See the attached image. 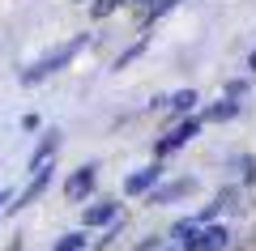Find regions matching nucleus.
Here are the masks:
<instances>
[{
	"label": "nucleus",
	"mask_w": 256,
	"mask_h": 251,
	"mask_svg": "<svg viewBox=\"0 0 256 251\" xmlns=\"http://www.w3.org/2000/svg\"><path fill=\"white\" fill-rule=\"evenodd\" d=\"M90 188H94V166H82V171H77L73 179L64 183V192H68V200H82V196H86Z\"/></svg>",
	"instance_id": "obj_4"
},
{
	"label": "nucleus",
	"mask_w": 256,
	"mask_h": 251,
	"mask_svg": "<svg viewBox=\"0 0 256 251\" xmlns=\"http://www.w3.org/2000/svg\"><path fill=\"white\" fill-rule=\"evenodd\" d=\"M111 217H116V205H111V200H102V205H94L90 213H86V226H107Z\"/></svg>",
	"instance_id": "obj_7"
},
{
	"label": "nucleus",
	"mask_w": 256,
	"mask_h": 251,
	"mask_svg": "<svg viewBox=\"0 0 256 251\" xmlns=\"http://www.w3.org/2000/svg\"><path fill=\"white\" fill-rule=\"evenodd\" d=\"M47 179H52V171H38V175H34V183H30V188H26V192L18 196V209H22V205H30V200H34L38 192L47 188Z\"/></svg>",
	"instance_id": "obj_8"
},
{
	"label": "nucleus",
	"mask_w": 256,
	"mask_h": 251,
	"mask_svg": "<svg viewBox=\"0 0 256 251\" xmlns=\"http://www.w3.org/2000/svg\"><path fill=\"white\" fill-rule=\"evenodd\" d=\"M226 243H230V234L222 230V226H210L205 234H196V239L188 243V251H222Z\"/></svg>",
	"instance_id": "obj_2"
},
{
	"label": "nucleus",
	"mask_w": 256,
	"mask_h": 251,
	"mask_svg": "<svg viewBox=\"0 0 256 251\" xmlns=\"http://www.w3.org/2000/svg\"><path fill=\"white\" fill-rule=\"evenodd\" d=\"M52 149H56V132L47 136L43 145H38V153H34V158H30V166H34V171H43V158H47V153H52Z\"/></svg>",
	"instance_id": "obj_11"
},
{
	"label": "nucleus",
	"mask_w": 256,
	"mask_h": 251,
	"mask_svg": "<svg viewBox=\"0 0 256 251\" xmlns=\"http://www.w3.org/2000/svg\"><path fill=\"white\" fill-rule=\"evenodd\" d=\"M192 102H196V94H192V90H180V94L171 98V111H188Z\"/></svg>",
	"instance_id": "obj_12"
},
{
	"label": "nucleus",
	"mask_w": 256,
	"mask_h": 251,
	"mask_svg": "<svg viewBox=\"0 0 256 251\" xmlns=\"http://www.w3.org/2000/svg\"><path fill=\"white\" fill-rule=\"evenodd\" d=\"M196 132H201V124H196V119H188V124H180V128H175V132L166 136L162 145H158V153H171V149H180V145H188V141H192Z\"/></svg>",
	"instance_id": "obj_3"
},
{
	"label": "nucleus",
	"mask_w": 256,
	"mask_h": 251,
	"mask_svg": "<svg viewBox=\"0 0 256 251\" xmlns=\"http://www.w3.org/2000/svg\"><path fill=\"white\" fill-rule=\"evenodd\" d=\"M171 4H175V0H158V4H154V17H158V13H166Z\"/></svg>",
	"instance_id": "obj_15"
},
{
	"label": "nucleus",
	"mask_w": 256,
	"mask_h": 251,
	"mask_svg": "<svg viewBox=\"0 0 256 251\" xmlns=\"http://www.w3.org/2000/svg\"><path fill=\"white\" fill-rule=\"evenodd\" d=\"M248 68H256V51H252V55H248Z\"/></svg>",
	"instance_id": "obj_16"
},
{
	"label": "nucleus",
	"mask_w": 256,
	"mask_h": 251,
	"mask_svg": "<svg viewBox=\"0 0 256 251\" xmlns=\"http://www.w3.org/2000/svg\"><path fill=\"white\" fill-rule=\"evenodd\" d=\"M77 47H86V34H77L73 43H64L60 51H52L47 60H38L34 68H26V81H38V77H47V72H56V68H60L64 60H73V55H77Z\"/></svg>",
	"instance_id": "obj_1"
},
{
	"label": "nucleus",
	"mask_w": 256,
	"mask_h": 251,
	"mask_svg": "<svg viewBox=\"0 0 256 251\" xmlns=\"http://www.w3.org/2000/svg\"><path fill=\"white\" fill-rule=\"evenodd\" d=\"M171 234L184 243V247H188V243L196 239V226H192V222H175V226H171Z\"/></svg>",
	"instance_id": "obj_10"
},
{
	"label": "nucleus",
	"mask_w": 256,
	"mask_h": 251,
	"mask_svg": "<svg viewBox=\"0 0 256 251\" xmlns=\"http://www.w3.org/2000/svg\"><path fill=\"white\" fill-rule=\"evenodd\" d=\"M235 111H239L235 102H218V107L210 111V119H230V115H235Z\"/></svg>",
	"instance_id": "obj_13"
},
{
	"label": "nucleus",
	"mask_w": 256,
	"mask_h": 251,
	"mask_svg": "<svg viewBox=\"0 0 256 251\" xmlns=\"http://www.w3.org/2000/svg\"><path fill=\"white\" fill-rule=\"evenodd\" d=\"M82 247H86V230H73V234H64L52 251H82Z\"/></svg>",
	"instance_id": "obj_9"
},
{
	"label": "nucleus",
	"mask_w": 256,
	"mask_h": 251,
	"mask_svg": "<svg viewBox=\"0 0 256 251\" xmlns=\"http://www.w3.org/2000/svg\"><path fill=\"white\" fill-rule=\"evenodd\" d=\"M192 188H196V179H175V183H166V188H158L154 200H158V205H166V200H175V196H188Z\"/></svg>",
	"instance_id": "obj_5"
},
{
	"label": "nucleus",
	"mask_w": 256,
	"mask_h": 251,
	"mask_svg": "<svg viewBox=\"0 0 256 251\" xmlns=\"http://www.w3.org/2000/svg\"><path fill=\"white\" fill-rule=\"evenodd\" d=\"M141 4H150V0H141Z\"/></svg>",
	"instance_id": "obj_18"
},
{
	"label": "nucleus",
	"mask_w": 256,
	"mask_h": 251,
	"mask_svg": "<svg viewBox=\"0 0 256 251\" xmlns=\"http://www.w3.org/2000/svg\"><path fill=\"white\" fill-rule=\"evenodd\" d=\"M116 4H120V0H98V4H94V17H107Z\"/></svg>",
	"instance_id": "obj_14"
},
{
	"label": "nucleus",
	"mask_w": 256,
	"mask_h": 251,
	"mask_svg": "<svg viewBox=\"0 0 256 251\" xmlns=\"http://www.w3.org/2000/svg\"><path fill=\"white\" fill-rule=\"evenodd\" d=\"M0 205H4V192H0Z\"/></svg>",
	"instance_id": "obj_17"
},
{
	"label": "nucleus",
	"mask_w": 256,
	"mask_h": 251,
	"mask_svg": "<svg viewBox=\"0 0 256 251\" xmlns=\"http://www.w3.org/2000/svg\"><path fill=\"white\" fill-rule=\"evenodd\" d=\"M154 179H158V166H146V171H137V175H128V183L124 188L137 196V192H146V188H154Z\"/></svg>",
	"instance_id": "obj_6"
}]
</instances>
